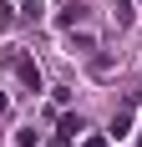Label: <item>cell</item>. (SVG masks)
<instances>
[{"label":"cell","mask_w":142,"mask_h":147,"mask_svg":"<svg viewBox=\"0 0 142 147\" xmlns=\"http://www.w3.org/2000/svg\"><path fill=\"white\" fill-rule=\"evenodd\" d=\"M86 15H91V0H66V5L56 10V20H61V26H71V30H76V26L86 20Z\"/></svg>","instance_id":"1"},{"label":"cell","mask_w":142,"mask_h":147,"mask_svg":"<svg viewBox=\"0 0 142 147\" xmlns=\"http://www.w3.org/2000/svg\"><path fill=\"white\" fill-rule=\"evenodd\" d=\"M15 71H20V81H26V86L41 91V71H36V61H30V56H15Z\"/></svg>","instance_id":"2"},{"label":"cell","mask_w":142,"mask_h":147,"mask_svg":"<svg viewBox=\"0 0 142 147\" xmlns=\"http://www.w3.org/2000/svg\"><path fill=\"white\" fill-rule=\"evenodd\" d=\"M76 132H81V117H61V132H56V147H61V142H71Z\"/></svg>","instance_id":"3"},{"label":"cell","mask_w":142,"mask_h":147,"mask_svg":"<svg viewBox=\"0 0 142 147\" xmlns=\"http://www.w3.org/2000/svg\"><path fill=\"white\" fill-rule=\"evenodd\" d=\"M112 5H117V26H132V15H137L132 0H112Z\"/></svg>","instance_id":"4"},{"label":"cell","mask_w":142,"mask_h":147,"mask_svg":"<svg viewBox=\"0 0 142 147\" xmlns=\"http://www.w3.org/2000/svg\"><path fill=\"white\" fill-rule=\"evenodd\" d=\"M20 10H26V15H30V20H36V15H41V10H46V5H41V0H20Z\"/></svg>","instance_id":"5"}]
</instances>
